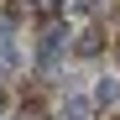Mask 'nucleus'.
Segmentation results:
<instances>
[{"instance_id":"1","label":"nucleus","mask_w":120,"mask_h":120,"mask_svg":"<svg viewBox=\"0 0 120 120\" xmlns=\"http://www.w3.org/2000/svg\"><path fill=\"white\" fill-rule=\"evenodd\" d=\"M115 94H120V89H115V84H110V78H105V84H99V89H94V105H115Z\"/></svg>"},{"instance_id":"2","label":"nucleus","mask_w":120,"mask_h":120,"mask_svg":"<svg viewBox=\"0 0 120 120\" xmlns=\"http://www.w3.org/2000/svg\"><path fill=\"white\" fill-rule=\"evenodd\" d=\"M84 115H89L84 99H68V105H63V120H84Z\"/></svg>"}]
</instances>
